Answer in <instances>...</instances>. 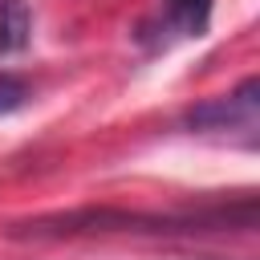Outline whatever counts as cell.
<instances>
[{
    "instance_id": "1",
    "label": "cell",
    "mask_w": 260,
    "mask_h": 260,
    "mask_svg": "<svg viewBox=\"0 0 260 260\" xmlns=\"http://www.w3.org/2000/svg\"><path fill=\"white\" fill-rule=\"evenodd\" d=\"M187 122L203 134H240L244 146L256 142V77H248L236 93L211 98L187 114Z\"/></svg>"
},
{
    "instance_id": "2",
    "label": "cell",
    "mask_w": 260,
    "mask_h": 260,
    "mask_svg": "<svg viewBox=\"0 0 260 260\" xmlns=\"http://www.w3.org/2000/svg\"><path fill=\"white\" fill-rule=\"evenodd\" d=\"M32 37V16L24 0H0V57L20 53Z\"/></svg>"
},
{
    "instance_id": "4",
    "label": "cell",
    "mask_w": 260,
    "mask_h": 260,
    "mask_svg": "<svg viewBox=\"0 0 260 260\" xmlns=\"http://www.w3.org/2000/svg\"><path fill=\"white\" fill-rule=\"evenodd\" d=\"M28 102V85L12 73H0V114H12Z\"/></svg>"
},
{
    "instance_id": "3",
    "label": "cell",
    "mask_w": 260,
    "mask_h": 260,
    "mask_svg": "<svg viewBox=\"0 0 260 260\" xmlns=\"http://www.w3.org/2000/svg\"><path fill=\"white\" fill-rule=\"evenodd\" d=\"M167 16L179 28V37H199L211 16V0H167Z\"/></svg>"
}]
</instances>
